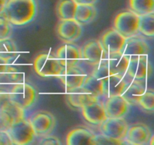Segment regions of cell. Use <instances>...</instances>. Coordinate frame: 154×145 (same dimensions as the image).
Wrapping results in <instances>:
<instances>
[{
    "mask_svg": "<svg viewBox=\"0 0 154 145\" xmlns=\"http://www.w3.org/2000/svg\"><path fill=\"white\" fill-rule=\"evenodd\" d=\"M37 12L36 0H8L3 14L12 25L23 26L32 22Z\"/></svg>",
    "mask_w": 154,
    "mask_h": 145,
    "instance_id": "1",
    "label": "cell"
},
{
    "mask_svg": "<svg viewBox=\"0 0 154 145\" xmlns=\"http://www.w3.org/2000/svg\"><path fill=\"white\" fill-rule=\"evenodd\" d=\"M9 96L12 103L26 110L35 104L37 92L31 85L20 82L11 88Z\"/></svg>",
    "mask_w": 154,
    "mask_h": 145,
    "instance_id": "2",
    "label": "cell"
},
{
    "mask_svg": "<svg viewBox=\"0 0 154 145\" xmlns=\"http://www.w3.org/2000/svg\"><path fill=\"white\" fill-rule=\"evenodd\" d=\"M139 15L132 10H126L119 13L114 21V28L126 39L138 34Z\"/></svg>",
    "mask_w": 154,
    "mask_h": 145,
    "instance_id": "3",
    "label": "cell"
},
{
    "mask_svg": "<svg viewBox=\"0 0 154 145\" xmlns=\"http://www.w3.org/2000/svg\"><path fill=\"white\" fill-rule=\"evenodd\" d=\"M33 66L36 73L42 77H57L64 68L55 55L46 53L38 54L35 57Z\"/></svg>",
    "mask_w": 154,
    "mask_h": 145,
    "instance_id": "4",
    "label": "cell"
},
{
    "mask_svg": "<svg viewBox=\"0 0 154 145\" xmlns=\"http://www.w3.org/2000/svg\"><path fill=\"white\" fill-rule=\"evenodd\" d=\"M13 144L27 145L32 143L36 134L29 120L25 118L13 122L8 130Z\"/></svg>",
    "mask_w": 154,
    "mask_h": 145,
    "instance_id": "5",
    "label": "cell"
},
{
    "mask_svg": "<svg viewBox=\"0 0 154 145\" xmlns=\"http://www.w3.org/2000/svg\"><path fill=\"white\" fill-rule=\"evenodd\" d=\"M153 73V67L147 56H137L129 58L126 75L130 79L144 82Z\"/></svg>",
    "mask_w": 154,
    "mask_h": 145,
    "instance_id": "6",
    "label": "cell"
},
{
    "mask_svg": "<svg viewBox=\"0 0 154 145\" xmlns=\"http://www.w3.org/2000/svg\"><path fill=\"white\" fill-rule=\"evenodd\" d=\"M100 126L102 134L122 141H124L129 128L124 118H108Z\"/></svg>",
    "mask_w": 154,
    "mask_h": 145,
    "instance_id": "7",
    "label": "cell"
},
{
    "mask_svg": "<svg viewBox=\"0 0 154 145\" xmlns=\"http://www.w3.org/2000/svg\"><path fill=\"white\" fill-rule=\"evenodd\" d=\"M29 121L36 136L40 137L51 134L56 126L55 117L48 111L38 112Z\"/></svg>",
    "mask_w": 154,
    "mask_h": 145,
    "instance_id": "8",
    "label": "cell"
},
{
    "mask_svg": "<svg viewBox=\"0 0 154 145\" xmlns=\"http://www.w3.org/2000/svg\"><path fill=\"white\" fill-rule=\"evenodd\" d=\"M57 33L59 38L66 43L78 40L83 33L82 26L75 19L63 20L57 25Z\"/></svg>",
    "mask_w": 154,
    "mask_h": 145,
    "instance_id": "9",
    "label": "cell"
},
{
    "mask_svg": "<svg viewBox=\"0 0 154 145\" xmlns=\"http://www.w3.org/2000/svg\"><path fill=\"white\" fill-rule=\"evenodd\" d=\"M104 105L108 118H124L130 109L129 103L121 95L107 98Z\"/></svg>",
    "mask_w": 154,
    "mask_h": 145,
    "instance_id": "10",
    "label": "cell"
},
{
    "mask_svg": "<svg viewBox=\"0 0 154 145\" xmlns=\"http://www.w3.org/2000/svg\"><path fill=\"white\" fill-rule=\"evenodd\" d=\"M57 77L64 85L67 92H69L73 89L82 87L86 75L78 67L72 66H64L61 73Z\"/></svg>",
    "mask_w": 154,
    "mask_h": 145,
    "instance_id": "11",
    "label": "cell"
},
{
    "mask_svg": "<svg viewBox=\"0 0 154 145\" xmlns=\"http://www.w3.org/2000/svg\"><path fill=\"white\" fill-rule=\"evenodd\" d=\"M81 112L84 119L93 125H100L108 119L104 102L101 100L89 103L81 108Z\"/></svg>",
    "mask_w": 154,
    "mask_h": 145,
    "instance_id": "12",
    "label": "cell"
},
{
    "mask_svg": "<svg viewBox=\"0 0 154 145\" xmlns=\"http://www.w3.org/2000/svg\"><path fill=\"white\" fill-rule=\"evenodd\" d=\"M126 38L122 36L114 28H111L105 31L101 37L100 42L108 55L121 52Z\"/></svg>",
    "mask_w": 154,
    "mask_h": 145,
    "instance_id": "13",
    "label": "cell"
},
{
    "mask_svg": "<svg viewBox=\"0 0 154 145\" xmlns=\"http://www.w3.org/2000/svg\"><path fill=\"white\" fill-rule=\"evenodd\" d=\"M152 132L147 125L137 123L128 128L125 140L133 145H145L150 143Z\"/></svg>",
    "mask_w": 154,
    "mask_h": 145,
    "instance_id": "14",
    "label": "cell"
},
{
    "mask_svg": "<svg viewBox=\"0 0 154 145\" xmlns=\"http://www.w3.org/2000/svg\"><path fill=\"white\" fill-rule=\"evenodd\" d=\"M56 57L63 66H75L83 57L81 49L71 43L62 45L56 52Z\"/></svg>",
    "mask_w": 154,
    "mask_h": 145,
    "instance_id": "15",
    "label": "cell"
},
{
    "mask_svg": "<svg viewBox=\"0 0 154 145\" xmlns=\"http://www.w3.org/2000/svg\"><path fill=\"white\" fill-rule=\"evenodd\" d=\"M150 51V46L147 42L135 36L126 39L121 53L130 58L137 56H147Z\"/></svg>",
    "mask_w": 154,
    "mask_h": 145,
    "instance_id": "16",
    "label": "cell"
},
{
    "mask_svg": "<svg viewBox=\"0 0 154 145\" xmlns=\"http://www.w3.org/2000/svg\"><path fill=\"white\" fill-rule=\"evenodd\" d=\"M81 51L83 58L96 64L106 60L108 57V54L104 49L100 40L89 41L83 47Z\"/></svg>",
    "mask_w": 154,
    "mask_h": 145,
    "instance_id": "17",
    "label": "cell"
},
{
    "mask_svg": "<svg viewBox=\"0 0 154 145\" xmlns=\"http://www.w3.org/2000/svg\"><path fill=\"white\" fill-rule=\"evenodd\" d=\"M105 63L110 75L114 74L126 76V70L129 63V57L122 54L121 52L115 53L108 55Z\"/></svg>",
    "mask_w": 154,
    "mask_h": 145,
    "instance_id": "18",
    "label": "cell"
},
{
    "mask_svg": "<svg viewBox=\"0 0 154 145\" xmlns=\"http://www.w3.org/2000/svg\"><path fill=\"white\" fill-rule=\"evenodd\" d=\"M103 82V97L114 96V95H122L126 85V79L125 76L120 75H111L105 77Z\"/></svg>",
    "mask_w": 154,
    "mask_h": 145,
    "instance_id": "19",
    "label": "cell"
},
{
    "mask_svg": "<svg viewBox=\"0 0 154 145\" xmlns=\"http://www.w3.org/2000/svg\"><path fill=\"white\" fill-rule=\"evenodd\" d=\"M94 133L84 127H78L71 130L66 136V144L87 145L93 144L95 137Z\"/></svg>",
    "mask_w": 154,
    "mask_h": 145,
    "instance_id": "20",
    "label": "cell"
},
{
    "mask_svg": "<svg viewBox=\"0 0 154 145\" xmlns=\"http://www.w3.org/2000/svg\"><path fill=\"white\" fill-rule=\"evenodd\" d=\"M100 100L84 90L82 87L68 92L67 101L72 107L81 109L89 103Z\"/></svg>",
    "mask_w": 154,
    "mask_h": 145,
    "instance_id": "21",
    "label": "cell"
},
{
    "mask_svg": "<svg viewBox=\"0 0 154 145\" xmlns=\"http://www.w3.org/2000/svg\"><path fill=\"white\" fill-rule=\"evenodd\" d=\"M145 89L144 82L132 79H130L129 81L126 80V85L121 95L129 103L130 105L137 104L138 98L144 93Z\"/></svg>",
    "mask_w": 154,
    "mask_h": 145,
    "instance_id": "22",
    "label": "cell"
},
{
    "mask_svg": "<svg viewBox=\"0 0 154 145\" xmlns=\"http://www.w3.org/2000/svg\"><path fill=\"white\" fill-rule=\"evenodd\" d=\"M97 16V9L94 5H78L74 19L81 26L94 21Z\"/></svg>",
    "mask_w": 154,
    "mask_h": 145,
    "instance_id": "23",
    "label": "cell"
},
{
    "mask_svg": "<svg viewBox=\"0 0 154 145\" xmlns=\"http://www.w3.org/2000/svg\"><path fill=\"white\" fill-rule=\"evenodd\" d=\"M77 6L75 0H59L56 8L57 17L60 21L74 19Z\"/></svg>",
    "mask_w": 154,
    "mask_h": 145,
    "instance_id": "24",
    "label": "cell"
},
{
    "mask_svg": "<svg viewBox=\"0 0 154 145\" xmlns=\"http://www.w3.org/2000/svg\"><path fill=\"white\" fill-rule=\"evenodd\" d=\"M82 88L87 92L100 99L104 95L103 82L93 75L87 76Z\"/></svg>",
    "mask_w": 154,
    "mask_h": 145,
    "instance_id": "25",
    "label": "cell"
},
{
    "mask_svg": "<svg viewBox=\"0 0 154 145\" xmlns=\"http://www.w3.org/2000/svg\"><path fill=\"white\" fill-rule=\"evenodd\" d=\"M18 54L17 47L11 38L0 40V57L10 63L17 57Z\"/></svg>",
    "mask_w": 154,
    "mask_h": 145,
    "instance_id": "26",
    "label": "cell"
},
{
    "mask_svg": "<svg viewBox=\"0 0 154 145\" xmlns=\"http://www.w3.org/2000/svg\"><path fill=\"white\" fill-rule=\"evenodd\" d=\"M138 32L147 37H153L154 12L140 15L138 21Z\"/></svg>",
    "mask_w": 154,
    "mask_h": 145,
    "instance_id": "27",
    "label": "cell"
},
{
    "mask_svg": "<svg viewBox=\"0 0 154 145\" xmlns=\"http://www.w3.org/2000/svg\"><path fill=\"white\" fill-rule=\"evenodd\" d=\"M129 5L139 16L154 12V0H129Z\"/></svg>",
    "mask_w": 154,
    "mask_h": 145,
    "instance_id": "28",
    "label": "cell"
},
{
    "mask_svg": "<svg viewBox=\"0 0 154 145\" xmlns=\"http://www.w3.org/2000/svg\"><path fill=\"white\" fill-rule=\"evenodd\" d=\"M137 104L140 106L143 110L148 113L154 111V92L153 90L145 89L144 93L139 97Z\"/></svg>",
    "mask_w": 154,
    "mask_h": 145,
    "instance_id": "29",
    "label": "cell"
},
{
    "mask_svg": "<svg viewBox=\"0 0 154 145\" xmlns=\"http://www.w3.org/2000/svg\"><path fill=\"white\" fill-rule=\"evenodd\" d=\"M4 111L9 115L13 122L25 118V110L14 104L11 101L5 109Z\"/></svg>",
    "mask_w": 154,
    "mask_h": 145,
    "instance_id": "30",
    "label": "cell"
},
{
    "mask_svg": "<svg viewBox=\"0 0 154 145\" xmlns=\"http://www.w3.org/2000/svg\"><path fill=\"white\" fill-rule=\"evenodd\" d=\"M13 32L12 24L5 18L3 12L0 14V40L10 38Z\"/></svg>",
    "mask_w": 154,
    "mask_h": 145,
    "instance_id": "31",
    "label": "cell"
},
{
    "mask_svg": "<svg viewBox=\"0 0 154 145\" xmlns=\"http://www.w3.org/2000/svg\"><path fill=\"white\" fill-rule=\"evenodd\" d=\"M124 143V141L122 140H116V139L111 138L105 135L102 133L99 134H95L94 140H93V145L103 144V145H112V144H122Z\"/></svg>",
    "mask_w": 154,
    "mask_h": 145,
    "instance_id": "32",
    "label": "cell"
},
{
    "mask_svg": "<svg viewBox=\"0 0 154 145\" xmlns=\"http://www.w3.org/2000/svg\"><path fill=\"white\" fill-rule=\"evenodd\" d=\"M12 123L9 115L4 110H0V131H8Z\"/></svg>",
    "mask_w": 154,
    "mask_h": 145,
    "instance_id": "33",
    "label": "cell"
},
{
    "mask_svg": "<svg viewBox=\"0 0 154 145\" xmlns=\"http://www.w3.org/2000/svg\"><path fill=\"white\" fill-rule=\"evenodd\" d=\"M39 143L43 145L62 144L61 141H60V139H59L58 137H57L56 136H54V135H51V134H47V135H45V136H42V139H41V140L39 141Z\"/></svg>",
    "mask_w": 154,
    "mask_h": 145,
    "instance_id": "34",
    "label": "cell"
},
{
    "mask_svg": "<svg viewBox=\"0 0 154 145\" xmlns=\"http://www.w3.org/2000/svg\"><path fill=\"white\" fill-rule=\"evenodd\" d=\"M11 101L9 92L0 90V110H4Z\"/></svg>",
    "mask_w": 154,
    "mask_h": 145,
    "instance_id": "35",
    "label": "cell"
},
{
    "mask_svg": "<svg viewBox=\"0 0 154 145\" xmlns=\"http://www.w3.org/2000/svg\"><path fill=\"white\" fill-rule=\"evenodd\" d=\"M0 145H13L8 131H0Z\"/></svg>",
    "mask_w": 154,
    "mask_h": 145,
    "instance_id": "36",
    "label": "cell"
},
{
    "mask_svg": "<svg viewBox=\"0 0 154 145\" xmlns=\"http://www.w3.org/2000/svg\"><path fill=\"white\" fill-rule=\"evenodd\" d=\"M9 67H10L9 63H8L6 60L0 57V74L5 73V72H7L8 70Z\"/></svg>",
    "mask_w": 154,
    "mask_h": 145,
    "instance_id": "37",
    "label": "cell"
},
{
    "mask_svg": "<svg viewBox=\"0 0 154 145\" xmlns=\"http://www.w3.org/2000/svg\"><path fill=\"white\" fill-rule=\"evenodd\" d=\"M98 0H75L78 5H95Z\"/></svg>",
    "mask_w": 154,
    "mask_h": 145,
    "instance_id": "38",
    "label": "cell"
},
{
    "mask_svg": "<svg viewBox=\"0 0 154 145\" xmlns=\"http://www.w3.org/2000/svg\"><path fill=\"white\" fill-rule=\"evenodd\" d=\"M7 1L8 0H0V14L2 13L4 11Z\"/></svg>",
    "mask_w": 154,
    "mask_h": 145,
    "instance_id": "39",
    "label": "cell"
}]
</instances>
